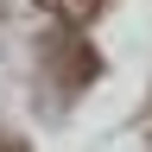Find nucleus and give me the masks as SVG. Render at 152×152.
<instances>
[{
  "label": "nucleus",
  "mask_w": 152,
  "mask_h": 152,
  "mask_svg": "<svg viewBox=\"0 0 152 152\" xmlns=\"http://www.w3.org/2000/svg\"><path fill=\"white\" fill-rule=\"evenodd\" d=\"M38 7H45V13H57V19H70V26H83V19H95L108 0H38Z\"/></svg>",
  "instance_id": "nucleus-2"
},
{
  "label": "nucleus",
  "mask_w": 152,
  "mask_h": 152,
  "mask_svg": "<svg viewBox=\"0 0 152 152\" xmlns=\"http://www.w3.org/2000/svg\"><path fill=\"white\" fill-rule=\"evenodd\" d=\"M45 70H51L57 89H83V83H95V76H102V57H95L83 38L57 32V38H45Z\"/></svg>",
  "instance_id": "nucleus-1"
},
{
  "label": "nucleus",
  "mask_w": 152,
  "mask_h": 152,
  "mask_svg": "<svg viewBox=\"0 0 152 152\" xmlns=\"http://www.w3.org/2000/svg\"><path fill=\"white\" fill-rule=\"evenodd\" d=\"M0 152H32V146L26 140H0Z\"/></svg>",
  "instance_id": "nucleus-3"
}]
</instances>
